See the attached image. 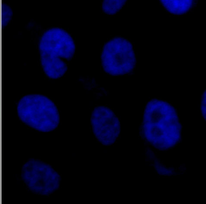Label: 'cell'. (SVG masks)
<instances>
[{
  "mask_svg": "<svg viewBox=\"0 0 206 204\" xmlns=\"http://www.w3.org/2000/svg\"><path fill=\"white\" fill-rule=\"evenodd\" d=\"M181 125L175 108L168 102L153 99L147 105L141 126L145 140L159 150H168L180 142Z\"/></svg>",
  "mask_w": 206,
  "mask_h": 204,
  "instance_id": "cell-1",
  "label": "cell"
},
{
  "mask_svg": "<svg viewBox=\"0 0 206 204\" xmlns=\"http://www.w3.org/2000/svg\"><path fill=\"white\" fill-rule=\"evenodd\" d=\"M42 66L50 78H60L68 69V63L73 57L75 45L65 30L49 29L42 36L39 44Z\"/></svg>",
  "mask_w": 206,
  "mask_h": 204,
  "instance_id": "cell-2",
  "label": "cell"
},
{
  "mask_svg": "<svg viewBox=\"0 0 206 204\" xmlns=\"http://www.w3.org/2000/svg\"><path fill=\"white\" fill-rule=\"evenodd\" d=\"M17 112L21 121L40 132L53 131L60 123V116L56 105L43 95L34 94L24 96L17 104Z\"/></svg>",
  "mask_w": 206,
  "mask_h": 204,
  "instance_id": "cell-3",
  "label": "cell"
},
{
  "mask_svg": "<svg viewBox=\"0 0 206 204\" xmlns=\"http://www.w3.org/2000/svg\"><path fill=\"white\" fill-rule=\"evenodd\" d=\"M101 59L104 70L112 75L130 73L136 65L133 45L124 38H114L106 43Z\"/></svg>",
  "mask_w": 206,
  "mask_h": 204,
  "instance_id": "cell-4",
  "label": "cell"
},
{
  "mask_svg": "<svg viewBox=\"0 0 206 204\" xmlns=\"http://www.w3.org/2000/svg\"><path fill=\"white\" fill-rule=\"evenodd\" d=\"M21 177L30 190L41 196H49L58 190L60 176L46 163L31 159L22 167Z\"/></svg>",
  "mask_w": 206,
  "mask_h": 204,
  "instance_id": "cell-5",
  "label": "cell"
},
{
  "mask_svg": "<svg viewBox=\"0 0 206 204\" xmlns=\"http://www.w3.org/2000/svg\"><path fill=\"white\" fill-rule=\"evenodd\" d=\"M91 123L94 135L101 144L109 146L115 142L120 132V124L111 109L105 106L96 107L91 115Z\"/></svg>",
  "mask_w": 206,
  "mask_h": 204,
  "instance_id": "cell-6",
  "label": "cell"
},
{
  "mask_svg": "<svg viewBox=\"0 0 206 204\" xmlns=\"http://www.w3.org/2000/svg\"><path fill=\"white\" fill-rule=\"evenodd\" d=\"M160 2L166 10L175 15H181L190 11L194 6L193 0H161Z\"/></svg>",
  "mask_w": 206,
  "mask_h": 204,
  "instance_id": "cell-7",
  "label": "cell"
},
{
  "mask_svg": "<svg viewBox=\"0 0 206 204\" xmlns=\"http://www.w3.org/2000/svg\"><path fill=\"white\" fill-rule=\"evenodd\" d=\"M127 1L113 0L103 1L102 8L103 11L109 15H114L123 8Z\"/></svg>",
  "mask_w": 206,
  "mask_h": 204,
  "instance_id": "cell-8",
  "label": "cell"
},
{
  "mask_svg": "<svg viewBox=\"0 0 206 204\" xmlns=\"http://www.w3.org/2000/svg\"><path fill=\"white\" fill-rule=\"evenodd\" d=\"M201 111L203 117L206 120V91L204 92L202 96L201 103Z\"/></svg>",
  "mask_w": 206,
  "mask_h": 204,
  "instance_id": "cell-9",
  "label": "cell"
}]
</instances>
